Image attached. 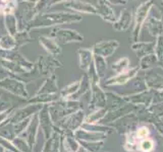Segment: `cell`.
I'll use <instances>...</instances> for the list:
<instances>
[{"label": "cell", "mask_w": 163, "mask_h": 152, "mask_svg": "<svg viewBox=\"0 0 163 152\" xmlns=\"http://www.w3.org/2000/svg\"><path fill=\"white\" fill-rule=\"evenodd\" d=\"M3 2H7V1H8V0H2Z\"/></svg>", "instance_id": "cell-3"}, {"label": "cell", "mask_w": 163, "mask_h": 152, "mask_svg": "<svg viewBox=\"0 0 163 152\" xmlns=\"http://www.w3.org/2000/svg\"><path fill=\"white\" fill-rule=\"evenodd\" d=\"M148 129L147 128H141L140 130H139V132H138V136L140 138H144V137H146L147 135H148Z\"/></svg>", "instance_id": "cell-2"}, {"label": "cell", "mask_w": 163, "mask_h": 152, "mask_svg": "<svg viewBox=\"0 0 163 152\" xmlns=\"http://www.w3.org/2000/svg\"><path fill=\"white\" fill-rule=\"evenodd\" d=\"M141 148H142L143 151L149 152L153 149V142L151 140H145L142 144H141Z\"/></svg>", "instance_id": "cell-1"}]
</instances>
